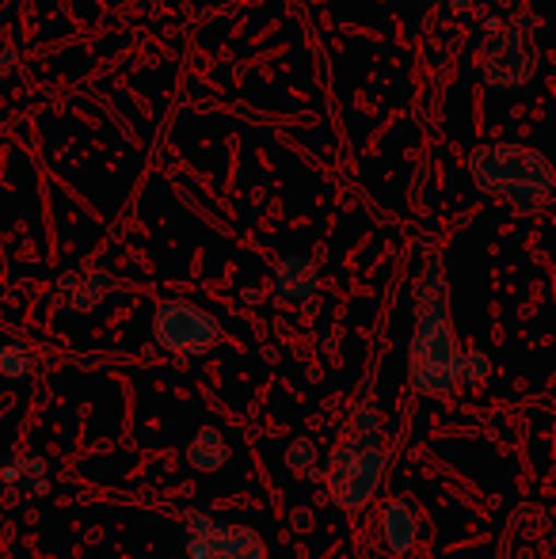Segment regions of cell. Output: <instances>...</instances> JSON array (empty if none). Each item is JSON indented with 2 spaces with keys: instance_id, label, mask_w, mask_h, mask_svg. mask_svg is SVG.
Masks as SVG:
<instances>
[{
  "instance_id": "cell-4",
  "label": "cell",
  "mask_w": 556,
  "mask_h": 559,
  "mask_svg": "<svg viewBox=\"0 0 556 559\" xmlns=\"http://www.w3.org/2000/svg\"><path fill=\"white\" fill-rule=\"evenodd\" d=\"M153 338L176 358H202L222 343V328L191 301H164L153 312Z\"/></svg>"
},
{
  "instance_id": "cell-8",
  "label": "cell",
  "mask_w": 556,
  "mask_h": 559,
  "mask_svg": "<svg viewBox=\"0 0 556 559\" xmlns=\"http://www.w3.org/2000/svg\"><path fill=\"white\" fill-rule=\"evenodd\" d=\"M317 282H320L317 266L305 255H286L275 266V289L286 301H309V297L317 294Z\"/></svg>"
},
{
  "instance_id": "cell-5",
  "label": "cell",
  "mask_w": 556,
  "mask_h": 559,
  "mask_svg": "<svg viewBox=\"0 0 556 559\" xmlns=\"http://www.w3.org/2000/svg\"><path fill=\"white\" fill-rule=\"evenodd\" d=\"M184 548L187 559H271L263 540L252 530L217 522V518L202 514V510H187L184 514Z\"/></svg>"
},
{
  "instance_id": "cell-13",
  "label": "cell",
  "mask_w": 556,
  "mask_h": 559,
  "mask_svg": "<svg viewBox=\"0 0 556 559\" xmlns=\"http://www.w3.org/2000/svg\"><path fill=\"white\" fill-rule=\"evenodd\" d=\"M484 377H488V358L476 350L465 354V384L469 389H476V384H484Z\"/></svg>"
},
{
  "instance_id": "cell-2",
  "label": "cell",
  "mask_w": 556,
  "mask_h": 559,
  "mask_svg": "<svg viewBox=\"0 0 556 559\" xmlns=\"http://www.w3.org/2000/svg\"><path fill=\"white\" fill-rule=\"evenodd\" d=\"M389 468V449H386V427L366 400V392L351 407V419L343 427V438L324 461V487L332 495L335 507L343 510H363L374 495L381 491V479Z\"/></svg>"
},
{
  "instance_id": "cell-3",
  "label": "cell",
  "mask_w": 556,
  "mask_h": 559,
  "mask_svg": "<svg viewBox=\"0 0 556 559\" xmlns=\"http://www.w3.org/2000/svg\"><path fill=\"white\" fill-rule=\"evenodd\" d=\"M469 171L481 183V191L504 194L511 206L534 214L545 199L556 191L553 164L530 145H484L473 153Z\"/></svg>"
},
{
  "instance_id": "cell-7",
  "label": "cell",
  "mask_w": 556,
  "mask_h": 559,
  "mask_svg": "<svg viewBox=\"0 0 556 559\" xmlns=\"http://www.w3.org/2000/svg\"><path fill=\"white\" fill-rule=\"evenodd\" d=\"M115 289V274L107 266L81 263L76 271L61 274L54 286V301L69 312H92L96 305H104V297Z\"/></svg>"
},
{
  "instance_id": "cell-10",
  "label": "cell",
  "mask_w": 556,
  "mask_h": 559,
  "mask_svg": "<svg viewBox=\"0 0 556 559\" xmlns=\"http://www.w3.org/2000/svg\"><path fill=\"white\" fill-rule=\"evenodd\" d=\"M187 461L199 472H217L229 461V442H225V435H217V430H210V427L199 430V435L191 438V445H187Z\"/></svg>"
},
{
  "instance_id": "cell-6",
  "label": "cell",
  "mask_w": 556,
  "mask_h": 559,
  "mask_svg": "<svg viewBox=\"0 0 556 559\" xmlns=\"http://www.w3.org/2000/svg\"><path fill=\"white\" fill-rule=\"evenodd\" d=\"M481 76L499 92L522 88V84L534 76V38H530V20L522 23V15H514L511 27L492 35V43L484 46V58H481Z\"/></svg>"
},
{
  "instance_id": "cell-12",
  "label": "cell",
  "mask_w": 556,
  "mask_h": 559,
  "mask_svg": "<svg viewBox=\"0 0 556 559\" xmlns=\"http://www.w3.org/2000/svg\"><path fill=\"white\" fill-rule=\"evenodd\" d=\"M286 464L297 472V476H305V472L312 468V442L309 438H297L294 445H289V453H286Z\"/></svg>"
},
{
  "instance_id": "cell-9",
  "label": "cell",
  "mask_w": 556,
  "mask_h": 559,
  "mask_svg": "<svg viewBox=\"0 0 556 559\" xmlns=\"http://www.w3.org/2000/svg\"><path fill=\"white\" fill-rule=\"evenodd\" d=\"M381 533H386L389 548L397 556H404L419 537V518H416V507L409 499H393L381 514Z\"/></svg>"
},
{
  "instance_id": "cell-11",
  "label": "cell",
  "mask_w": 556,
  "mask_h": 559,
  "mask_svg": "<svg viewBox=\"0 0 556 559\" xmlns=\"http://www.w3.org/2000/svg\"><path fill=\"white\" fill-rule=\"evenodd\" d=\"M31 369H35V354H31L27 343H4L0 346V373L12 377V381H23Z\"/></svg>"
},
{
  "instance_id": "cell-1",
  "label": "cell",
  "mask_w": 556,
  "mask_h": 559,
  "mask_svg": "<svg viewBox=\"0 0 556 559\" xmlns=\"http://www.w3.org/2000/svg\"><path fill=\"white\" fill-rule=\"evenodd\" d=\"M465 346L450 320V286L438 251L423 255L416 278V335H412L409 381L419 396H450L465 384Z\"/></svg>"
}]
</instances>
